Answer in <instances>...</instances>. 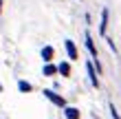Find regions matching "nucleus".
I'll use <instances>...</instances> for the list:
<instances>
[{
	"mask_svg": "<svg viewBox=\"0 0 121 119\" xmlns=\"http://www.w3.org/2000/svg\"><path fill=\"white\" fill-rule=\"evenodd\" d=\"M0 7H2V0H0Z\"/></svg>",
	"mask_w": 121,
	"mask_h": 119,
	"instance_id": "f8f14e48",
	"label": "nucleus"
},
{
	"mask_svg": "<svg viewBox=\"0 0 121 119\" xmlns=\"http://www.w3.org/2000/svg\"><path fill=\"white\" fill-rule=\"evenodd\" d=\"M57 68H60V73H62V75H68V73H70V66L66 64V62H64V64H60Z\"/></svg>",
	"mask_w": 121,
	"mask_h": 119,
	"instance_id": "1a4fd4ad",
	"label": "nucleus"
},
{
	"mask_svg": "<svg viewBox=\"0 0 121 119\" xmlns=\"http://www.w3.org/2000/svg\"><path fill=\"white\" fill-rule=\"evenodd\" d=\"M110 113H112V117H115V119H121V117H119V113L115 110V106H110Z\"/></svg>",
	"mask_w": 121,
	"mask_h": 119,
	"instance_id": "9b49d317",
	"label": "nucleus"
},
{
	"mask_svg": "<svg viewBox=\"0 0 121 119\" xmlns=\"http://www.w3.org/2000/svg\"><path fill=\"white\" fill-rule=\"evenodd\" d=\"M64 44H66L68 57H70V60H77V48H75V44H73V42H70V40H66V42H64Z\"/></svg>",
	"mask_w": 121,
	"mask_h": 119,
	"instance_id": "f03ea898",
	"label": "nucleus"
},
{
	"mask_svg": "<svg viewBox=\"0 0 121 119\" xmlns=\"http://www.w3.org/2000/svg\"><path fill=\"white\" fill-rule=\"evenodd\" d=\"M44 97H48L53 104H57V106H66V101H64V97H60V95H55L53 90H44Z\"/></svg>",
	"mask_w": 121,
	"mask_h": 119,
	"instance_id": "f257e3e1",
	"label": "nucleus"
},
{
	"mask_svg": "<svg viewBox=\"0 0 121 119\" xmlns=\"http://www.w3.org/2000/svg\"><path fill=\"white\" fill-rule=\"evenodd\" d=\"M64 113H66V119H79V110H77V108H70L68 106Z\"/></svg>",
	"mask_w": 121,
	"mask_h": 119,
	"instance_id": "7ed1b4c3",
	"label": "nucleus"
},
{
	"mask_svg": "<svg viewBox=\"0 0 121 119\" xmlns=\"http://www.w3.org/2000/svg\"><path fill=\"white\" fill-rule=\"evenodd\" d=\"M86 46H88V51L92 53V57H97V48H95V44H92V40H90L88 33H86Z\"/></svg>",
	"mask_w": 121,
	"mask_h": 119,
	"instance_id": "423d86ee",
	"label": "nucleus"
},
{
	"mask_svg": "<svg viewBox=\"0 0 121 119\" xmlns=\"http://www.w3.org/2000/svg\"><path fill=\"white\" fill-rule=\"evenodd\" d=\"M106 24H108V9H104V13H101V24H99V31H106Z\"/></svg>",
	"mask_w": 121,
	"mask_h": 119,
	"instance_id": "39448f33",
	"label": "nucleus"
},
{
	"mask_svg": "<svg viewBox=\"0 0 121 119\" xmlns=\"http://www.w3.org/2000/svg\"><path fill=\"white\" fill-rule=\"evenodd\" d=\"M86 68H88V75H90V84H92V86H99V82H97V75H95V71H92V64H90V62L86 64Z\"/></svg>",
	"mask_w": 121,
	"mask_h": 119,
	"instance_id": "20e7f679",
	"label": "nucleus"
},
{
	"mask_svg": "<svg viewBox=\"0 0 121 119\" xmlns=\"http://www.w3.org/2000/svg\"><path fill=\"white\" fill-rule=\"evenodd\" d=\"M55 71H60V68H55V66H46V68H44V75H53Z\"/></svg>",
	"mask_w": 121,
	"mask_h": 119,
	"instance_id": "9d476101",
	"label": "nucleus"
},
{
	"mask_svg": "<svg viewBox=\"0 0 121 119\" xmlns=\"http://www.w3.org/2000/svg\"><path fill=\"white\" fill-rule=\"evenodd\" d=\"M18 88L22 90V93H29V90H31V84L24 82V79H20V82H18Z\"/></svg>",
	"mask_w": 121,
	"mask_h": 119,
	"instance_id": "6e6552de",
	"label": "nucleus"
},
{
	"mask_svg": "<svg viewBox=\"0 0 121 119\" xmlns=\"http://www.w3.org/2000/svg\"><path fill=\"white\" fill-rule=\"evenodd\" d=\"M42 57H44V62H48V60L53 57V48L51 46H44V48H42Z\"/></svg>",
	"mask_w": 121,
	"mask_h": 119,
	"instance_id": "0eeeda50",
	"label": "nucleus"
}]
</instances>
